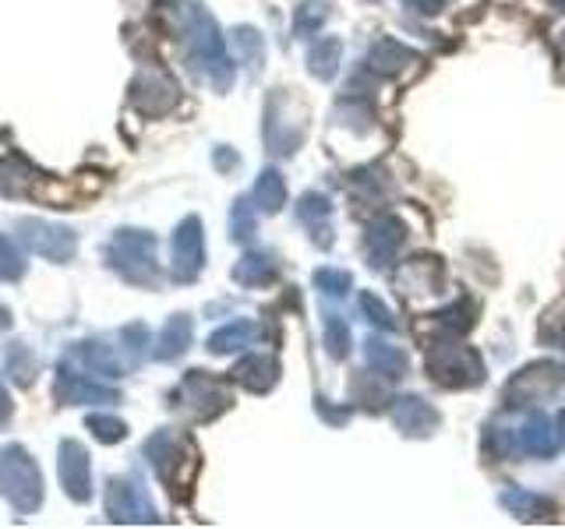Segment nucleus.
Returning a JSON list of instances; mask_svg holds the SVG:
<instances>
[{"label":"nucleus","instance_id":"39448f33","mask_svg":"<svg viewBox=\"0 0 565 529\" xmlns=\"http://www.w3.org/2000/svg\"><path fill=\"white\" fill-rule=\"evenodd\" d=\"M392 420L410 438H428L435 427L442 424L438 410L428 403V399H420V395H400V399H395V403H392Z\"/></svg>","mask_w":565,"mask_h":529},{"label":"nucleus","instance_id":"f03ea898","mask_svg":"<svg viewBox=\"0 0 565 529\" xmlns=\"http://www.w3.org/2000/svg\"><path fill=\"white\" fill-rule=\"evenodd\" d=\"M562 378H565V367H558L555 361H537L530 367H523L519 375H513V381L505 385V406L508 410L530 406L537 399L555 392Z\"/></svg>","mask_w":565,"mask_h":529},{"label":"nucleus","instance_id":"f3484780","mask_svg":"<svg viewBox=\"0 0 565 529\" xmlns=\"http://www.w3.org/2000/svg\"><path fill=\"white\" fill-rule=\"evenodd\" d=\"M64 455L67 459H61V477L67 480V491L85 497V452L78 445H64Z\"/></svg>","mask_w":565,"mask_h":529},{"label":"nucleus","instance_id":"7ed1b4c3","mask_svg":"<svg viewBox=\"0 0 565 529\" xmlns=\"http://www.w3.org/2000/svg\"><path fill=\"white\" fill-rule=\"evenodd\" d=\"M406 244V223L392 212H381L364 230V259L372 268H386L392 265L395 251Z\"/></svg>","mask_w":565,"mask_h":529},{"label":"nucleus","instance_id":"6e6552de","mask_svg":"<svg viewBox=\"0 0 565 529\" xmlns=\"http://www.w3.org/2000/svg\"><path fill=\"white\" fill-rule=\"evenodd\" d=\"M414 61H417V53L403 47V42L378 39L372 53H367V71H375V75H400V71H406Z\"/></svg>","mask_w":565,"mask_h":529},{"label":"nucleus","instance_id":"cd10ccee","mask_svg":"<svg viewBox=\"0 0 565 529\" xmlns=\"http://www.w3.org/2000/svg\"><path fill=\"white\" fill-rule=\"evenodd\" d=\"M555 427H558V445H565V410L558 413V420H555Z\"/></svg>","mask_w":565,"mask_h":529},{"label":"nucleus","instance_id":"412c9836","mask_svg":"<svg viewBox=\"0 0 565 529\" xmlns=\"http://www.w3.org/2000/svg\"><path fill=\"white\" fill-rule=\"evenodd\" d=\"M357 304H361L364 318L372 322V325L386 328V332H392V328H395V314H392L386 304H381V300H378L375 293H361V297H357Z\"/></svg>","mask_w":565,"mask_h":529},{"label":"nucleus","instance_id":"423d86ee","mask_svg":"<svg viewBox=\"0 0 565 529\" xmlns=\"http://www.w3.org/2000/svg\"><path fill=\"white\" fill-rule=\"evenodd\" d=\"M499 502L505 512H513L523 522H551L555 519V502H548L544 494H533L527 488H505L499 494Z\"/></svg>","mask_w":565,"mask_h":529},{"label":"nucleus","instance_id":"393cba45","mask_svg":"<svg viewBox=\"0 0 565 529\" xmlns=\"http://www.w3.org/2000/svg\"><path fill=\"white\" fill-rule=\"evenodd\" d=\"M254 234V219H251V212H248V202H237L234 209V237L237 240H248Z\"/></svg>","mask_w":565,"mask_h":529},{"label":"nucleus","instance_id":"2eb2a0df","mask_svg":"<svg viewBox=\"0 0 565 529\" xmlns=\"http://www.w3.org/2000/svg\"><path fill=\"white\" fill-rule=\"evenodd\" d=\"M234 276L244 286H265L276 279V262L268 254H248V259H240Z\"/></svg>","mask_w":565,"mask_h":529},{"label":"nucleus","instance_id":"f8f14e48","mask_svg":"<svg viewBox=\"0 0 565 529\" xmlns=\"http://www.w3.org/2000/svg\"><path fill=\"white\" fill-rule=\"evenodd\" d=\"M234 378L251 392H268L279 378V364L273 361V356H248V361L237 364Z\"/></svg>","mask_w":565,"mask_h":529},{"label":"nucleus","instance_id":"9b49d317","mask_svg":"<svg viewBox=\"0 0 565 529\" xmlns=\"http://www.w3.org/2000/svg\"><path fill=\"white\" fill-rule=\"evenodd\" d=\"M174 254H177V276L191 279L198 265H202V234H198L194 219L184 223L180 234L174 237Z\"/></svg>","mask_w":565,"mask_h":529},{"label":"nucleus","instance_id":"aec40b11","mask_svg":"<svg viewBox=\"0 0 565 529\" xmlns=\"http://www.w3.org/2000/svg\"><path fill=\"white\" fill-rule=\"evenodd\" d=\"M325 14H329V4L325 0H307V4H301V11H297V36H311V33H318L322 22H325Z\"/></svg>","mask_w":565,"mask_h":529},{"label":"nucleus","instance_id":"a211bd4d","mask_svg":"<svg viewBox=\"0 0 565 529\" xmlns=\"http://www.w3.org/2000/svg\"><path fill=\"white\" fill-rule=\"evenodd\" d=\"M438 322H442V332H452V336H463L466 328L474 325V304L466 297H460L456 304L445 307L442 314H438Z\"/></svg>","mask_w":565,"mask_h":529},{"label":"nucleus","instance_id":"6ab92c4d","mask_svg":"<svg viewBox=\"0 0 565 529\" xmlns=\"http://www.w3.org/2000/svg\"><path fill=\"white\" fill-rule=\"evenodd\" d=\"M325 350H329L336 361H343L350 353V328L343 318H336V314H329V322H325Z\"/></svg>","mask_w":565,"mask_h":529},{"label":"nucleus","instance_id":"b1692460","mask_svg":"<svg viewBox=\"0 0 565 529\" xmlns=\"http://www.w3.org/2000/svg\"><path fill=\"white\" fill-rule=\"evenodd\" d=\"M513 452H516V445H513V434L508 431H491L485 434V455H491V459H513Z\"/></svg>","mask_w":565,"mask_h":529},{"label":"nucleus","instance_id":"4be33fe9","mask_svg":"<svg viewBox=\"0 0 565 529\" xmlns=\"http://www.w3.org/2000/svg\"><path fill=\"white\" fill-rule=\"evenodd\" d=\"M188 339H191V322H188V318L170 322V325H166V332H163V350H160V356H174V353H180L184 347H188Z\"/></svg>","mask_w":565,"mask_h":529},{"label":"nucleus","instance_id":"bb28decb","mask_svg":"<svg viewBox=\"0 0 565 529\" xmlns=\"http://www.w3.org/2000/svg\"><path fill=\"white\" fill-rule=\"evenodd\" d=\"M92 427H99V438H103V441H113V438H121V434H124V427H121V424L103 420V417H96Z\"/></svg>","mask_w":565,"mask_h":529},{"label":"nucleus","instance_id":"ddd939ff","mask_svg":"<svg viewBox=\"0 0 565 529\" xmlns=\"http://www.w3.org/2000/svg\"><path fill=\"white\" fill-rule=\"evenodd\" d=\"M254 202H259L262 212L282 209V202H287V184H282L276 169H265V174L259 177V184H254Z\"/></svg>","mask_w":565,"mask_h":529},{"label":"nucleus","instance_id":"9d476101","mask_svg":"<svg viewBox=\"0 0 565 529\" xmlns=\"http://www.w3.org/2000/svg\"><path fill=\"white\" fill-rule=\"evenodd\" d=\"M329 216H332V205H329V198L325 194H304L301 198V205H297V219H301L311 237L318 240V244H332V230H329Z\"/></svg>","mask_w":565,"mask_h":529},{"label":"nucleus","instance_id":"dca6fc26","mask_svg":"<svg viewBox=\"0 0 565 529\" xmlns=\"http://www.w3.org/2000/svg\"><path fill=\"white\" fill-rule=\"evenodd\" d=\"M254 339V325L251 322H234V325H226L219 328L216 336H212V353H230V350H240V347H248V342Z\"/></svg>","mask_w":565,"mask_h":529},{"label":"nucleus","instance_id":"20e7f679","mask_svg":"<svg viewBox=\"0 0 565 529\" xmlns=\"http://www.w3.org/2000/svg\"><path fill=\"white\" fill-rule=\"evenodd\" d=\"M0 474H4V483H8L4 491L14 497V505H18V508H33L39 502V474H36L33 463H28L22 452L4 455V463H0Z\"/></svg>","mask_w":565,"mask_h":529},{"label":"nucleus","instance_id":"5701e85b","mask_svg":"<svg viewBox=\"0 0 565 529\" xmlns=\"http://www.w3.org/2000/svg\"><path fill=\"white\" fill-rule=\"evenodd\" d=\"M315 282L322 293H332V297H343L350 290V272H339V268H318L315 272Z\"/></svg>","mask_w":565,"mask_h":529},{"label":"nucleus","instance_id":"f257e3e1","mask_svg":"<svg viewBox=\"0 0 565 529\" xmlns=\"http://www.w3.org/2000/svg\"><path fill=\"white\" fill-rule=\"evenodd\" d=\"M428 375L442 389H470V385L485 381V364L452 332H442L428 342Z\"/></svg>","mask_w":565,"mask_h":529},{"label":"nucleus","instance_id":"0eeeda50","mask_svg":"<svg viewBox=\"0 0 565 529\" xmlns=\"http://www.w3.org/2000/svg\"><path fill=\"white\" fill-rule=\"evenodd\" d=\"M519 449L533 455V459H548V455L558 452V427L555 420H548L544 413H533L527 424L519 427Z\"/></svg>","mask_w":565,"mask_h":529},{"label":"nucleus","instance_id":"a878e982","mask_svg":"<svg viewBox=\"0 0 565 529\" xmlns=\"http://www.w3.org/2000/svg\"><path fill=\"white\" fill-rule=\"evenodd\" d=\"M403 4L410 11H417V14H438L445 8V0H403Z\"/></svg>","mask_w":565,"mask_h":529},{"label":"nucleus","instance_id":"4468645a","mask_svg":"<svg viewBox=\"0 0 565 529\" xmlns=\"http://www.w3.org/2000/svg\"><path fill=\"white\" fill-rule=\"evenodd\" d=\"M339 53H343V42L339 39H322L315 50L307 53V67L315 78H332L339 67Z\"/></svg>","mask_w":565,"mask_h":529},{"label":"nucleus","instance_id":"c85d7f7f","mask_svg":"<svg viewBox=\"0 0 565 529\" xmlns=\"http://www.w3.org/2000/svg\"><path fill=\"white\" fill-rule=\"evenodd\" d=\"M551 4H555V8H565V0H551Z\"/></svg>","mask_w":565,"mask_h":529},{"label":"nucleus","instance_id":"1a4fd4ad","mask_svg":"<svg viewBox=\"0 0 565 529\" xmlns=\"http://www.w3.org/2000/svg\"><path fill=\"white\" fill-rule=\"evenodd\" d=\"M364 356H367V367H372L378 378L400 381L406 375V353L400 347H389V342H381V339H367Z\"/></svg>","mask_w":565,"mask_h":529}]
</instances>
